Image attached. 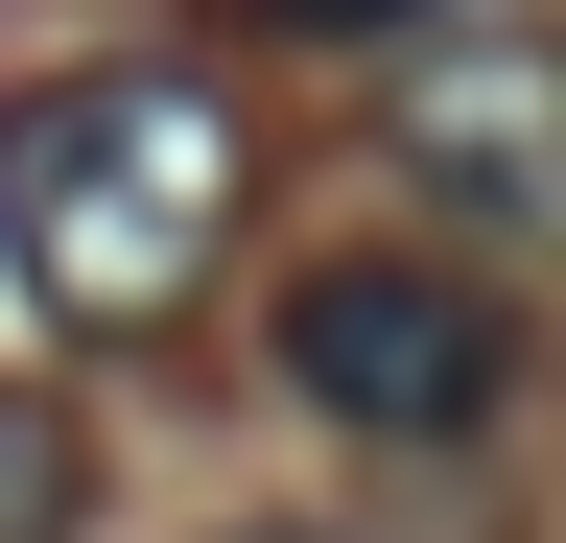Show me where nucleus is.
I'll use <instances>...</instances> for the list:
<instances>
[{
    "mask_svg": "<svg viewBox=\"0 0 566 543\" xmlns=\"http://www.w3.org/2000/svg\"><path fill=\"white\" fill-rule=\"evenodd\" d=\"M520 378H543V355H520V284H472V260H424V237L283 284V401L354 426V449H495Z\"/></svg>",
    "mask_w": 566,
    "mask_h": 543,
    "instance_id": "nucleus-2",
    "label": "nucleus"
},
{
    "mask_svg": "<svg viewBox=\"0 0 566 543\" xmlns=\"http://www.w3.org/2000/svg\"><path fill=\"white\" fill-rule=\"evenodd\" d=\"M71 497H95L71 401H48V378H0V543H71Z\"/></svg>",
    "mask_w": 566,
    "mask_h": 543,
    "instance_id": "nucleus-4",
    "label": "nucleus"
},
{
    "mask_svg": "<svg viewBox=\"0 0 566 543\" xmlns=\"http://www.w3.org/2000/svg\"><path fill=\"white\" fill-rule=\"evenodd\" d=\"M378 143L449 189L472 237H543L566 213V95H543V0H401L378 48Z\"/></svg>",
    "mask_w": 566,
    "mask_h": 543,
    "instance_id": "nucleus-3",
    "label": "nucleus"
},
{
    "mask_svg": "<svg viewBox=\"0 0 566 543\" xmlns=\"http://www.w3.org/2000/svg\"><path fill=\"white\" fill-rule=\"evenodd\" d=\"M212 237H237V118L189 72H48V95H0V284L24 307L142 331V307H189Z\"/></svg>",
    "mask_w": 566,
    "mask_h": 543,
    "instance_id": "nucleus-1",
    "label": "nucleus"
},
{
    "mask_svg": "<svg viewBox=\"0 0 566 543\" xmlns=\"http://www.w3.org/2000/svg\"><path fill=\"white\" fill-rule=\"evenodd\" d=\"M237 543H307V520H237Z\"/></svg>",
    "mask_w": 566,
    "mask_h": 543,
    "instance_id": "nucleus-5",
    "label": "nucleus"
}]
</instances>
